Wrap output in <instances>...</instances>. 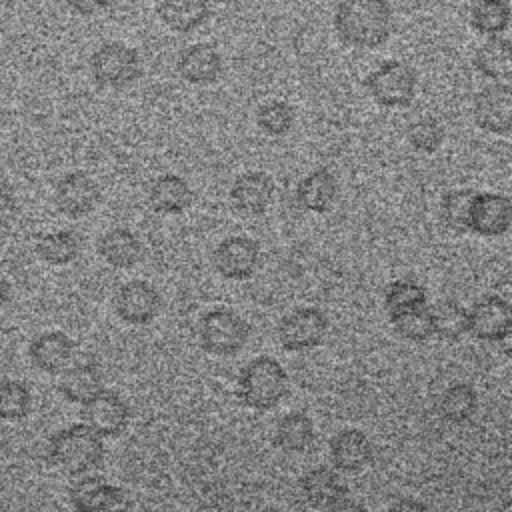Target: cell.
<instances>
[{"label":"cell","mask_w":512,"mask_h":512,"mask_svg":"<svg viewBox=\"0 0 512 512\" xmlns=\"http://www.w3.org/2000/svg\"><path fill=\"white\" fill-rule=\"evenodd\" d=\"M260 262V244L248 236L224 238L212 254V264L226 280H248Z\"/></svg>","instance_id":"cell-10"},{"label":"cell","mask_w":512,"mask_h":512,"mask_svg":"<svg viewBox=\"0 0 512 512\" xmlns=\"http://www.w3.org/2000/svg\"><path fill=\"white\" fill-rule=\"evenodd\" d=\"M474 68L488 80L508 82L512 78V44L506 38L490 36L474 52Z\"/></svg>","instance_id":"cell-25"},{"label":"cell","mask_w":512,"mask_h":512,"mask_svg":"<svg viewBox=\"0 0 512 512\" xmlns=\"http://www.w3.org/2000/svg\"><path fill=\"white\" fill-rule=\"evenodd\" d=\"M416 70L402 60H386L364 78V88L378 106L406 108L416 96Z\"/></svg>","instance_id":"cell-5"},{"label":"cell","mask_w":512,"mask_h":512,"mask_svg":"<svg viewBox=\"0 0 512 512\" xmlns=\"http://www.w3.org/2000/svg\"><path fill=\"white\" fill-rule=\"evenodd\" d=\"M274 442L284 452H304L314 442V422L304 412H288L276 424Z\"/></svg>","instance_id":"cell-26"},{"label":"cell","mask_w":512,"mask_h":512,"mask_svg":"<svg viewBox=\"0 0 512 512\" xmlns=\"http://www.w3.org/2000/svg\"><path fill=\"white\" fill-rule=\"evenodd\" d=\"M334 30L352 48L374 50L394 30V14L388 0H340L334 10Z\"/></svg>","instance_id":"cell-1"},{"label":"cell","mask_w":512,"mask_h":512,"mask_svg":"<svg viewBox=\"0 0 512 512\" xmlns=\"http://www.w3.org/2000/svg\"><path fill=\"white\" fill-rule=\"evenodd\" d=\"M474 122L478 128L506 136L512 128V88L508 82H494L484 86L472 104Z\"/></svg>","instance_id":"cell-8"},{"label":"cell","mask_w":512,"mask_h":512,"mask_svg":"<svg viewBox=\"0 0 512 512\" xmlns=\"http://www.w3.org/2000/svg\"><path fill=\"white\" fill-rule=\"evenodd\" d=\"M326 512H368V510L360 502H356V500L342 498L336 504H332L330 508H326Z\"/></svg>","instance_id":"cell-42"},{"label":"cell","mask_w":512,"mask_h":512,"mask_svg":"<svg viewBox=\"0 0 512 512\" xmlns=\"http://www.w3.org/2000/svg\"><path fill=\"white\" fill-rule=\"evenodd\" d=\"M16 214V194L14 188L0 180V228H6L10 224V220Z\"/></svg>","instance_id":"cell-39"},{"label":"cell","mask_w":512,"mask_h":512,"mask_svg":"<svg viewBox=\"0 0 512 512\" xmlns=\"http://www.w3.org/2000/svg\"><path fill=\"white\" fill-rule=\"evenodd\" d=\"M406 138L416 152L434 154L444 142V128L436 118L424 116L408 124Z\"/></svg>","instance_id":"cell-35"},{"label":"cell","mask_w":512,"mask_h":512,"mask_svg":"<svg viewBox=\"0 0 512 512\" xmlns=\"http://www.w3.org/2000/svg\"><path fill=\"white\" fill-rule=\"evenodd\" d=\"M288 374L272 356H256L242 366L236 380L238 400L258 412L276 408L288 394Z\"/></svg>","instance_id":"cell-2"},{"label":"cell","mask_w":512,"mask_h":512,"mask_svg":"<svg viewBox=\"0 0 512 512\" xmlns=\"http://www.w3.org/2000/svg\"><path fill=\"white\" fill-rule=\"evenodd\" d=\"M112 0H66L68 8L78 14V16H84V18H90V16H96L98 12L106 10L110 6Z\"/></svg>","instance_id":"cell-40"},{"label":"cell","mask_w":512,"mask_h":512,"mask_svg":"<svg viewBox=\"0 0 512 512\" xmlns=\"http://www.w3.org/2000/svg\"><path fill=\"white\" fill-rule=\"evenodd\" d=\"M158 16L172 32L188 34L210 18V0H160Z\"/></svg>","instance_id":"cell-24"},{"label":"cell","mask_w":512,"mask_h":512,"mask_svg":"<svg viewBox=\"0 0 512 512\" xmlns=\"http://www.w3.org/2000/svg\"><path fill=\"white\" fill-rule=\"evenodd\" d=\"M160 294L146 280H130L122 284L114 296V310L120 320L132 326L150 324L160 312Z\"/></svg>","instance_id":"cell-12"},{"label":"cell","mask_w":512,"mask_h":512,"mask_svg":"<svg viewBox=\"0 0 512 512\" xmlns=\"http://www.w3.org/2000/svg\"><path fill=\"white\" fill-rule=\"evenodd\" d=\"M426 304V290L422 284L410 278L394 280L384 290V308L388 316H396L404 310L418 308Z\"/></svg>","instance_id":"cell-32"},{"label":"cell","mask_w":512,"mask_h":512,"mask_svg":"<svg viewBox=\"0 0 512 512\" xmlns=\"http://www.w3.org/2000/svg\"><path fill=\"white\" fill-rule=\"evenodd\" d=\"M106 482L98 476H84L70 488V502L76 512H92Z\"/></svg>","instance_id":"cell-37"},{"label":"cell","mask_w":512,"mask_h":512,"mask_svg":"<svg viewBox=\"0 0 512 512\" xmlns=\"http://www.w3.org/2000/svg\"><path fill=\"white\" fill-rule=\"evenodd\" d=\"M84 424L94 430L100 438L120 436L130 420V408L118 392L100 390L82 408Z\"/></svg>","instance_id":"cell-9"},{"label":"cell","mask_w":512,"mask_h":512,"mask_svg":"<svg viewBox=\"0 0 512 512\" xmlns=\"http://www.w3.org/2000/svg\"><path fill=\"white\" fill-rule=\"evenodd\" d=\"M176 70L182 80L194 86H208L214 84L222 70L224 62L220 52L206 42H196L186 46L176 60Z\"/></svg>","instance_id":"cell-16"},{"label":"cell","mask_w":512,"mask_h":512,"mask_svg":"<svg viewBox=\"0 0 512 512\" xmlns=\"http://www.w3.org/2000/svg\"><path fill=\"white\" fill-rule=\"evenodd\" d=\"M100 202V188L86 172L64 174L54 190V204L60 214L68 218L88 216Z\"/></svg>","instance_id":"cell-13"},{"label":"cell","mask_w":512,"mask_h":512,"mask_svg":"<svg viewBox=\"0 0 512 512\" xmlns=\"http://www.w3.org/2000/svg\"><path fill=\"white\" fill-rule=\"evenodd\" d=\"M372 444L360 430L348 428L330 440L332 464L342 472H360L372 460Z\"/></svg>","instance_id":"cell-19"},{"label":"cell","mask_w":512,"mask_h":512,"mask_svg":"<svg viewBox=\"0 0 512 512\" xmlns=\"http://www.w3.org/2000/svg\"><path fill=\"white\" fill-rule=\"evenodd\" d=\"M48 456L66 474L80 476L100 466L104 460V442L84 422L72 424L50 438Z\"/></svg>","instance_id":"cell-3"},{"label":"cell","mask_w":512,"mask_h":512,"mask_svg":"<svg viewBox=\"0 0 512 512\" xmlns=\"http://www.w3.org/2000/svg\"><path fill=\"white\" fill-rule=\"evenodd\" d=\"M338 194L336 176L328 168L308 172L296 186L298 204L314 214H324L332 208Z\"/></svg>","instance_id":"cell-20"},{"label":"cell","mask_w":512,"mask_h":512,"mask_svg":"<svg viewBox=\"0 0 512 512\" xmlns=\"http://www.w3.org/2000/svg\"><path fill=\"white\" fill-rule=\"evenodd\" d=\"M476 190L472 188H456L442 196L440 202V218L456 234L470 232V212Z\"/></svg>","instance_id":"cell-31"},{"label":"cell","mask_w":512,"mask_h":512,"mask_svg":"<svg viewBox=\"0 0 512 512\" xmlns=\"http://www.w3.org/2000/svg\"><path fill=\"white\" fill-rule=\"evenodd\" d=\"M512 226V200L498 192H476L470 212V232L486 238L502 236Z\"/></svg>","instance_id":"cell-14"},{"label":"cell","mask_w":512,"mask_h":512,"mask_svg":"<svg viewBox=\"0 0 512 512\" xmlns=\"http://www.w3.org/2000/svg\"><path fill=\"white\" fill-rule=\"evenodd\" d=\"M274 180L262 170H248L240 174L230 188V202L236 212L244 216L264 214L274 200Z\"/></svg>","instance_id":"cell-15"},{"label":"cell","mask_w":512,"mask_h":512,"mask_svg":"<svg viewBox=\"0 0 512 512\" xmlns=\"http://www.w3.org/2000/svg\"><path fill=\"white\" fill-rule=\"evenodd\" d=\"M36 254L50 266H66L80 254V240L70 230L46 232L36 242Z\"/></svg>","instance_id":"cell-29"},{"label":"cell","mask_w":512,"mask_h":512,"mask_svg":"<svg viewBox=\"0 0 512 512\" xmlns=\"http://www.w3.org/2000/svg\"><path fill=\"white\" fill-rule=\"evenodd\" d=\"M60 394L74 404H84L102 390V372L94 362H78L66 366L58 380Z\"/></svg>","instance_id":"cell-23"},{"label":"cell","mask_w":512,"mask_h":512,"mask_svg":"<svg viewBox=\"0 0 512 512\" xmlns=\"http://www.w3.org/2000/svg\"><path fill=\"white\" fill-rule=\"evenodd\" d=\"M388 512H430L428 506L416 498H398Z\"/></svg>","instance_id":"cell-41"},{"label":"cell","mask_w":512,"mask_h":512,"mask_svg":"<svg viewBox=\"0 0 512 512\" xmlns=\"http://www.w3.org/2000/svg\"><path fill=\"white\" fill-rule=\"evenodd\" d=\"M468 332L484 342L512 336V308L500 296H484L468 310Z\"/></svg>","instance_id":"cell-11"},{"label":"cell","mask_w":512,"mask_h":512,"mask_svg":"<svg viewBox=\"0 0 512 512\" xmlns=\"http://www.w3.org/2000/svg\"><path fill=\"white\" fill-rule=\"evenodd\" d=\"M148 202L154 212L174 216L186 212L192 206L194 192L182 176L162 174L152 182L148 190Z\"/></svg>","instance_id":"cell-18"},{"label":"cell","mask_w":512,"mask_h":512,"mask_svg":"<svg viewBox=\"0 0 512 512\" xmlns=\"http://www.w3.org/2000/svg\"><path fill=\"white\" fill-rule=\"evenodd\" d=\"M470 26L484 36H500L510 26V4L506 0H474Z\"/></svg>","instance_id":"cell-30"},{"label":"cell","mask_w":512,"mask_h":512,"mask_svg":"<svg viewBox=\"0 0 512 512\" xmlns=\"http://www.w3.org/2000/svg\"><path fill=\"white\" fill-rule=\"evenodd\" d=\"M432 332L440 340L456 342L468 332V310L456 300H442L430 308Z\"/></svg>","instance_id":"cell-28"},{"label":"cell","mask_w":512,"mask_h":512,"mask_svg":"<svg viewBox=\"0 0 512 512\" xmlns=\"http://www.w3.org/2000/svg\"><path fill=\"white\" fill-rule=\"evenodd\" d=\"M300 492L304 500L316 510H326L338 500L346 498V486L328 466H316L308 470L300 480Z\"/></svg>","instance_id":"cell-21"},{"label":"cell","mask_w":512,"mask_h":512,"mask_svg":"<svg viewBox=\"0 0 512 512\" xmlns=\"http://www.w3.org/2000/svg\"><path fill=\"white\" fill-rule=\"evenodd\" d=\"M32 404L28 388L18 380L0 382V420H20Z\"/></svg>","instance_id":"cell-36"},{"label":"cell","mask_w":512,"mask_h":512,"mask_svg":"<svg viewBox=\"0 0 512 512\" xmlns=\"http://www.w3.org/2000/svg\"><path fill=\"white\" fill-rule=\"evenodd\" d=\"M98 254L114 268H132L140 262L144 248L132 230L112 228L100 236Z\"/></svg>","instance_id":"cell-22"},{"label":"cell","mask_w":512,"mask_h":512,"mask_svg":"<svg viewBox=\"0 0 512 512\" xmlns=\"http://www.w3.org/2000/svg\"><path fill=\"white\" fill-rule=\"evenodd\" d=\"M256 124L268 136H284L294 126V110L284 100H270L258 106Z\"/></svg>","instance_id":"cell-34"},{"label":"cell","mask_w":512,"mask_h":512,"mask_svg":"<svg viewBox=\"0 0 512 512\" xmlns=\"http://www.w3.org/2000/svg\"><path fill=\"white\" fill-rule=\"evenodd\" d=\"M90 74L102 88L122 90L142 76V60L136 48L112 40L100 44L90 56Z\"/></svg>","instance_id":"cell-4"},{"label":"cell","mask_w":512,"mask_h":512,"mask_svg":"<svg viewBox=\"0 0 512 512\" xmlns=\"http://www.w3.org/2000/svg\"><path fill=\"white\" fill-rule=\"evenodd\" d=\"M478 410V394L470 384L456 382L448 386L440 400H438V412L446 422L452 424H464L468 422Z\"/></svg>","instance_id":"cell-27"},{"label":"cell","mask_w":512,"mask_h":512,"mask_svg":"<svg viewBox=\"0 0 512 512\" xmlns=\"http://www.w3.org/2000/svg\"><path fill=\"white\" fill-rule=\"evenodd\" d=\"M92 512H130V498L122 488L106 484Z\"/></svg>","instance_id":"cell-38"},{"label":"cell","mask_w":512,"mask_h":512,"mask_svg":"<svg viewBox=\"0 0 512 512\" xmlns=\"http://www.w3.org/2000/svg\"><path fill=\"white\" fill-rule=\"evenodd\" d=\"M390 322H392L396 334L410 342H426L428 338L434 336L428 304L404 310L396 316H390Z\"/></svg>","instance_id":"cell-33"},{"label":"cell","mask_w":512,"mask_h":512,"mask_svg":"<svg viewBox=\"0 0 512 512\" xmlns=\"http://www.w3.org/2000/svg\"><path fill=\"white\" fill-rule=\"evenodd\" d=\"M328 330L326 314L316 306H302L286 314L278 324V340L288 352L316 348Z\"/></svg>","instance_id":"cell-7"},{"label":"cell","mask_w":512,"mask_h":512,"mask_svg":"<svg viewBox=\"0 0 512 512\" xmlns=\"http://www.w3.org/2000/svg\"><path fill=\"white\" fill-rule=\"evenodd\" d=\"M248 322L230 308H214L200 318L198 340L200 346L214 356L238 354L248 342Z\"/></svg>","instance_id":"cell-6"},{"label":"cell","mask_w":512,"mask_h":512,"mask_svg":"<svg viewBox=\"0 0 512 512\" xmlns=\"http://www.w3.org/2000/svg\"><path fill=\"white\" fill-rule=\"evenodd\" d=\"M74 348L76 346L70 336H66L60 330H52L36 336L30 342L28 354L36 368L48 374H58L70 364L74 356Z\"/></svg>","instance_id":"cell-17"},{"label":"cell","mask_w":512,"mask_h":512,"mask_svg":"<svg viewBox=\"0 0 512 512\" xmlns=\"http://www.w3.org/2000/svg\"><path fill=\"white\" fill-rule=\"evenodd\" d=\"M8 300H10V284H8V280L0 274V308H4V306L8 304Z\"/></svg>","instance_id":"cell-43"}]
</instances>
